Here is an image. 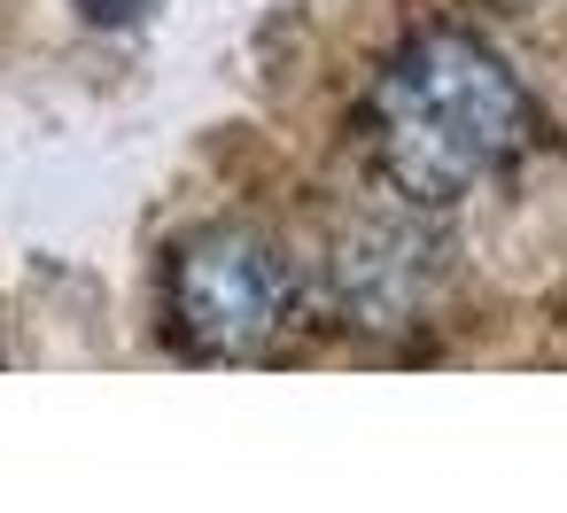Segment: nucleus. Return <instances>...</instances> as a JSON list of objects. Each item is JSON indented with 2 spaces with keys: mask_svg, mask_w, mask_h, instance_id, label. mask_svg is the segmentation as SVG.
Instances as JSON below:
<instances>
[{
  "mask_svg": "<svg viewBox=\"0 0 567 513\" xmlns=\"http://www.w3.org/2000/svg\"><path fill=\"white\" fill-rule=\"evenodd\" d=\"M365 141L381 179L412 211H443L474 195L489 172H505L528 141V94L520 79L466 32L412 40L365 102Z\"/></svg>",
  "mask_w": 567,
  "mask_h": 513,
  "instance_id": "1",
  "label": "nucleus"
},
{
  "mask_svg": "<svg viewBox=\"0 0 567 513\" xmlns=\"http://www.w3.org/2000/svg\"><path fill=\"white\" fill-rule=\"evenodd\" d=\"M172 311L203 358H265L296 327V265L249 226H210L172 265Z\"/></svg>",
  "mask_w": 567,
  "mask_h": 513,
  "instance_id": "2",
  "label": "nucleus"
},
{
  "mask_svg": "<svg viewBox=\"0 0 567 513\" xmlns=\"http://www.w3.org/2000/svg\"><path fill=\"white\" fill-rule=\"evenodd\" d=\"M435 273H443L435 234L404 211H381V218L342 226L327 257V296L350 327H412L435 304Z\"/></svg>",
  "mask_w": 567,
  "mask_h": 513,
  "instance_id": "3",
  "label": "nucleus"
}]
</instances>
